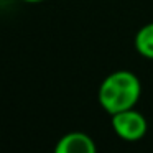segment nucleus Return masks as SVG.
Returning a JSON list of instances; mask_svg holds the SVG:
<instances>
[{"label":"nucleus","instance_id":"1","mask_svg":"<svg viewBox=\"0 0 153 153\" xmlns=\"http://www.w3.org/2000/svg\"><path fill=\"white\" fill-rule=\"evenodd\" d=\"M142 86L138 77L130 71H115L104 79L99 87V102L110 115L133 109L140 99Z\"/></svg>","mask_w":153,"mask_h":153},{"label":"nucleus","instance_id":"2","mask_svg":"<svg viewBox=\"0 0 153 153\" xmlns=\"http://www.w3.org/2000/svg\"><path fill=\"white\" fill-rule=\"evenodd\" d=\"M112 128L122 140L127 142H137L143 138L148 128L145 117L135 109L122 110L112 115Z\"/></svg>","mask_w":153,"mask_h":153},{"label":"nucleus","instance_id":"3","mask_svg":"<svg viewBox=\"0 0 153 153\" xmlns=\"http://www.w3.org/2000/svg\"><path fill=\"white\" fill-rule=\"evenodd\" d=\"M54 153H97V148L87 133L71 132L56 143Z\"/></svg>","mask_w":153,"mask_h":153},{"label":"nucleus","instance_id":"4","mask_svg":"<svg viewBox=\"0 0 153 153\" xmlns=\"http://www.w3.org/2000/svg\"><path fill=\"white\" fill-rule=\"evenodd\" d=\"M135 48L142 56L153 59V23H148L138 30L135 36Z\"/></svg>","mask_w":153,"mask_h":153},{"label":"nucleus","instance_id":"5","mask_svg":"<svg viewBox=\"0 0 153 153\" xmlns=\"http://www.w3.org/2000/svg\"><path fill=\"white\" fill-rule=\"evenodd\" d=\"M25 2H31L33 4V2H41V0H25Z\"/></svg>","mask_w":153,"mask_h":153}]
</instances>
